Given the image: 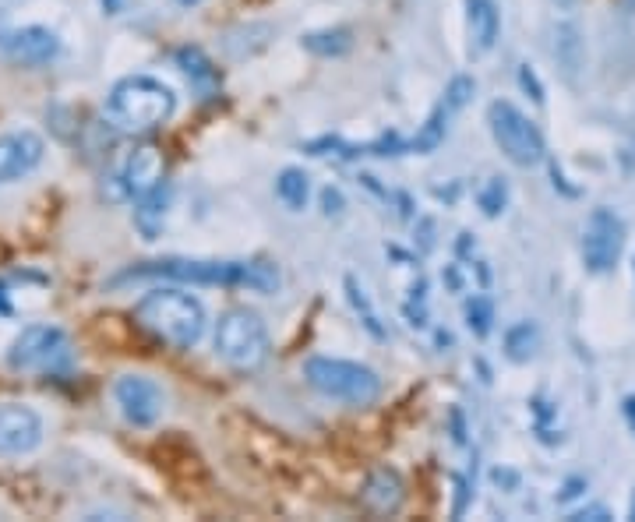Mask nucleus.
I'll list each match as a JSON object with an SVG mask.
<instances>
[{"mask_svg": "<svg viewBox=\"0 0 635 522\" xmlns=\"http://www.w3.org/2000/svg\"><path fill=\"white\" fill-rule=\"evenodd\" d=\"M487 127H491L494 145L505 152L508 163L537 166L540 159H544V152H547L544 135H540V127L533 124L519 106L505 103V99L491 103L487 106Z\"/></svg>", "mask_w": 635, "mask_h": 522, "instance_id": "obj_7", "label": "nucleus"}, {"mask_svg": "<svg viewBox=\"0 0 635 522\" xmlns=\"http://www.w3.org/2000/svg\"><path fill=\"white\" fill-rule=\"evenodd\" d=\"M177 279V283L198 286H240V290L272 293L279 286V272L269 261H191V258H166L152 261L145 269H131L120 279Z\"/></svg>", "mask_w": 635, "mask_h": 522, "instance_id": "obj_1", "label": "nucleus"}, {"mask_svg": "<svg viewBox=\"0 0 635 522\" xmlns=\"http://www.w3.org/2000/svg\"><path fill=\"white\" fill-rule=\"evenodd\" d=\"M113 406L131 427H156L166 413V392L149 374H120L113 381Z\"/></svg>", "mask_w": 635, "mask_h": 522, "instance_id": "obj_10", "label": "nucleus"}, {"mask_svg": "<svg viewBox=\"0 0 635 522\" xmlns=\"http://www.w3.org/2000/svg\"><path fill=\"white\" fill-rule=\"evenodd\" d=\"M135 219H138V230H142L145 240L159 237V230H163V219H166V191H163V184H159L152 194H145L142 202H138Z\"/></svg>", "mask_w": 635, "mask_h": 522, "instance_id": "obj_17", "label": "nucleus"}, {"mask_svg": "<svg viewBox=\"0 0 635 522\" xmlns=\"http://www.w3.org/2000/svg\"><path fill=\"white\" fill-rule=\"evenodd\" d=\"M46 438V424L32 406L25 403H0V455L18 459L32 455Z\"/></svg>", "mask_w": 635, "mask_h": 522, "instance_id": "obj_13", "label": "nucleus"}, {"mask_svg": "<svg viewBox=\"0 0 635 522\" xmlns=\"http://www.w3.org/2000/svg\"><path fill=\"white\" fill-rule=\"evenodd\" d=\"M177 113V92L156 75H124L106 96V117L127 135H142L170 124Z\"/></svg>", "mask_w": 635, "mask_h": 522, "instance_id": "obj_2", "label": "nucleus"}, {"mask_svg": "<svg viewBox=\"0 0 635 522\" xmlns=\"http://www.w3.org/2000/svg\"><path fill=\"white\" fill-rule=\"evenodd\" d=\"M628 515H632V519H635V498H632V512H628Z\"/></svg>", "mask_w": 635, "mask_h": 522, "instance_id": "obj_21", "label": "nucleus"}, {"mask_svg": "<svg viewBox=\"0 0 635 522\" xmlns=\"http://www.w3.org/2000/svg\"><path fill=\"white\" fill-rule=\"evenodd\" d=\"M8 367L22 374H68L75 367V346L57 325H25L8 346Z\"/></svg>", "mask_w": 635, "mask_h": 522, "instance_id": "obj_6", "label": "nucleus"}, {"mask_svg": "<svg viewBox=\"0 0 635 522\" xmlns=\"http://www.w3.org/2000/svg\"><path fill=\"white\" fill-rule=\"evenodd\" d=\"M159 184H163V156L156 145H138V149L124 152L117 166L103 177V194L117 205H138Z\"/></svg>", "mask_w": 635, "mask_h": 522, "instance_id": "obj_8", "label": "nucleus"}, {"mask_svg": "<svg viewBox=\"0 0 635 522\" xmlns=\"http://www.w3.org/2000/svg\"><path fill=\"white\" fill-rule=\"evenodd\" d=\"M625 247V223L618 212L593 209L583 226V261L590 272H611Z\"/></svg>", "mask_w": 635, "mask_h": 522, "instance_id": "obj_11", "label": "nucleus"}, {"mask_svg": "<svg viewBox=\"0 0 635 522\" xmlns=\"http://www.w3.org/2000/svg\"><path fill=\"white\" fill-rule=\"evenodd\" d=\"M304 378L307 385L325 399L350 406H371L381 396V378L367 364L343 357H311L304 360Z\"/></svg>", "mask_w": 635, "mask_h": 522, "instance_id": "obj_4", "label": "nucleus"}, {"mask_svg": "<svg viewBox=\"0 0 635 522\" xmlns=\"http://www.w3.org/2000/svg\"><path fill=\"white\" fill-rule=\"evenodd\" d=\"M466 32H470V53L484 57L494 50L501 36V15L494 0H466Z\"/></svg>", "mask_w": 635, "mask_h": 522, "instance_id": "obj_14", "label": "nucleus"}, {"mask_svg": "<svg viewBox=\"0 0 635 522\" xmlns=\"http://www.w3.org/2000/svg\"><path fill=\"white\" fill-rule=\"evenodd\" d=\"M212 350H216V357L223 364L237 367V371H254V367H262L269 360V329L247 307H230L216 321Z\"/></svg>", "mask_w": 635, "mask_h": 522, "instance_id": "obj_5", "label": "nucleus"}, {"mask_svg": "<svg viewBox=\"0 0 635 522\" xmlns=\"http://www.w3.org/2000/svg\"><path fill=\"white\" fill-rule=\"evenodd\" d=\"M4 300H8V293H4V286H0V311H8V304H4Z\"/></svg>", "mask_w": 635, "mask_h": 522, "instance_id": "obj_20", "label": "nucleus"}, {"mask_svg": "<svg viewBox=\"0 0 635 522\" xmlns=\"http://www.w3.org/2000/svg\"><path fill=\"white\" fill-rule=\"evenodd\" d=\"M360 494H364V501L374 508V512H396L406 498V484L396 470L381 466V470H374L371 477H367V484Z\"/></svg>", "mask_w": 635, "mask_h": 522, "instance_id": "obj_15", "label": "nucleus"}, {"mask_svg": "<svg viewBox=\"0 0 635 522\" xmlns=\"http://www.w3.org/2000/svg\"><path fill=\"white\" fill-rule=\"evenodd\" d=\"M625 413H628V420H632V427H635V399H625Z\"/></svg>", "mask_w": 635, "mask_h": 522, "instance_id": "obj_19", "label": "nucleus"}, {"mask_svg": "<svg viewBox=\"0 0 635 522\" xmlns=\"http://www.w3.org/2000/svg\"><path fill=\"white\" fill-rule=\"evenodd\" d=\"M46 159V138L32 127H15L0 135V184L32 177Z\"/></svg>", "mask_w": 635, "mask_h": 522, "instance_id": "obj_12", "label": "nucleus"}, {"mask_svg": "<svg viewBox=\"0 0 635 522\" xmlns=\"http://www.w3.org/2000/svg\"><path fill=\"white\" fill-rule=\"evenodd\" d=\"M501 205H505V184H491V194H484V212L498 216Z\"/></svg>", "mask_w": 635, "mask_h": 522, "instance_id": "obj_18", "label": "nucleus"}, {"mask_svg": "<svg viewBox=\"0 0 635 522\" xmlns=\"http://www.w3.org/2000/svg\"><path fill=\"white\" fill-rule=\"evenodd\" d=\"M276 194L290 212H304L307 202H311V177L297 166H286L276 180Z\"/></svg>", "mask_w": 635, "mask_h": 522, "instance_id": "obj_16", "label": "nucleus"}, {"mask_svg": "<svg viewBox=\"0 0 635 522\" xmlns=\"http://www.w3.org/2000/svg\"><path fill=\"white\" fill-rule=\"evenodd\" d=\"M135 318L142 321V329H149L156 339L177 346V350H191L202 343L209 314H205L202 300L195 293L180 290V286H156L135 304Z\"/></svg>", "mask_w": 635, "mask_h": 522, "instance_id": "obj_3", "label": "nucleus"}, {"mask_svg": "<svg viewBox=\"0 0 635 522\" xmlns=\"http://www.w3.org/2000/svg\"><path fill=\"white\" fill-rule=\"evenodd\" d=\"M0 53L25 68H43L64 53V39L50 25H15L0 11Z\"/></svg>", "mask_w": 635, "mask_h": 522, "instance_id": "obj_9", "label": "nucleus"}]
</instances>
